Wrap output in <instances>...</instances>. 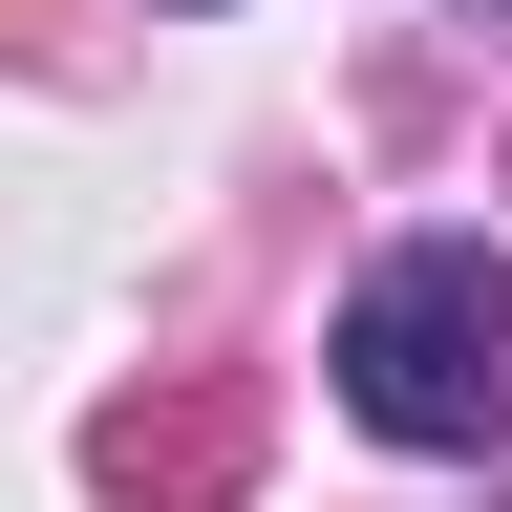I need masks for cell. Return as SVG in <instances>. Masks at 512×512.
Masks as SVG:
<instances>
[{
	"instance_id": "obj_1",
	"label": "cell",
	"mask_w": 512,
	"mask_h": 512,
	"mask_svg": "<svg viewBox=\"0 0 512 512\" xmlns=\"http://www.w3.org/2000/svg\"><path fill=\"white\" fill-rule=\"evenodd\" d=\"M342 406L384 448H512V256L491 235H406L342 299Z\"/></svg>"
}]
</instances>
